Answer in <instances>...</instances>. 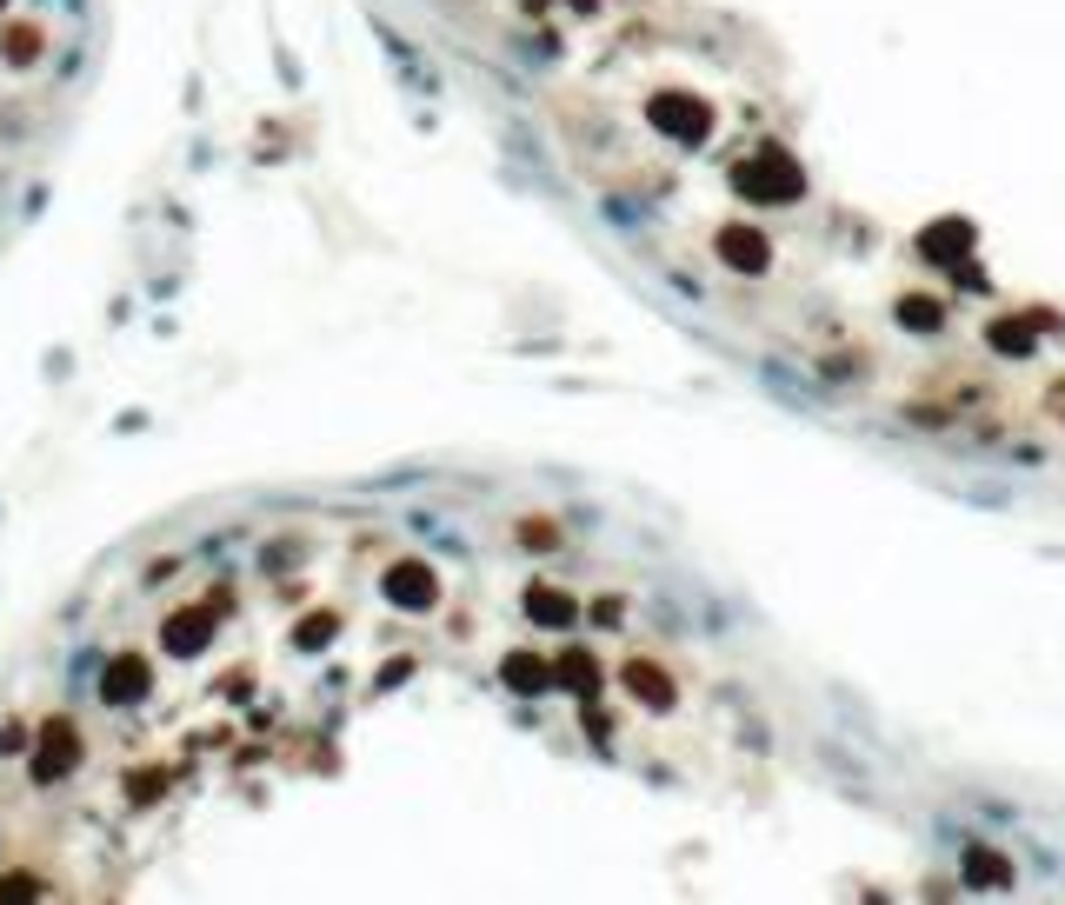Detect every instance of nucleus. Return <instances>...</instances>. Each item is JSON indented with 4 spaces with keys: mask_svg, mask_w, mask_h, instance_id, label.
I'll return each instance as SVG.
<instances>
[{
    "mask_svg": "<svg viewBox=\"0 0 1065 905\" xmlns=\"http://www.w3.org/2000/svg\"><path fill=\"white\" fill-rule=\"evenodd\" d=\"M740 194L760 200V207H786V200L806 194V174H799V160L786 147H760V160L740 167Z\"/></svg>",
    "mask_w": 1065,
    "mask_h": 905,
    "instance_id": "f257e3e1",
    "label": "nucleus"
},
{
    "mask_svg": "<svg viewBox=\"0 0 1065 905\" xmlns=\"http://www.w3.org/2000/svg\"><path fill=\"white\" fill-rule=\"evenodd\" d=\"M719 260H726L732 274H760V267H766L760 227H719Z\"/></svg>",
    "mask_w": 1065,
    "mask_h": 905,
    "instance_id": "f03ea898",
    "label": "nucleus"
},
{
    "mask_svg": "<svg viewBox=\"0 0 1065 905\" xmlns=\"http://www.w3.org/2000/svg\"><path fill=\"white\" fill-rule=\"evenodd\" d=\"M919 254L939 260V267H952L959 254H972V220H946V227H933V233L919 240Z\"/></svg>",
    "mask_w": 1065,
    "mask_h": 905,
    "instance_id": "7ed1b4c3",
    "label": "nucleus"
},
{
    "mask_svg": "<svg viewBox=\"0 0 1065 905\" xmlns=\"http://www.w3.org/2000/svg\"><path fill=\"white\" fill-rule=\"evenodd\" d=\"M652 107H660L652 120H660V127H667L673 140H693V134H706V120H699V101H686V94H660Z\"/></svg>",
    "mask_w": 1065,
    "mask_h": 905,
    "instance_id": "20e7f679",
    "label": "nucleus"
},
{
    "mask_svg": "<svg viewBox=\"0 0 1065 905\" xmlns=\"http://www.w3.org/2000/svg\"><path fill=\"white\" fill-rule=\"evenodd\" d=\"M559 680L593 693V686H600V660H593V652H566V660H559Z\"/></svg>",
    "mask_w": 1065,
    "mask_h": 905,
    "instance_id": "39448f33",
    "label": "nucleus"
},
{
    "mask_svg": "<svg viewBox=\"0 0 1065 905\" xmlns=\"http://www.w3.org/2000/svg\"><path fill=\"white\" fill-rule=\"evenodd\" d=\"M553 673H546V660H533V652H520V660H507V686H520V693H533V686H546Z\"/></svg>",
    "mask_w": 1065,
    "mask_h": 905,
    "instance_id": "423d86ee",
    "label": "nucleus"
},
{
    "mask_svg": "<svg viewBox=\"0 0 1065 905\" xmlns=\"http://www.w3.org/2000/svg\"><path fill=\"white\" fill-rule=\"evenodd\" d=\"M626 680H633V693H639V699H652V706H667V699H673V686H667V673H652L646 660H639V666H633Z\"/></svg>",
    "mask_w": 1065,
    "mask_h": 905,
    "instance_id": "0eeeda50",
    "label": "nucleus"
},
{
    "mask_svg": "<svg viewBox=\"0 0 1065 905\" xmlns=\"http://www.w3.org/2000/svg\"><path fill=\"white\" fill-rule=\"evenodd\" d=\"M533 619H546V626H566V619H572V600H559V593L533 587Z\"/></svg>",
    "mask_w": 1065,
    "mask_h": 905,
    "instance_id": "6e6552de",
    "label": "nucleus"
},
{
    "mask_svg": "<svg viewBox=\"0 0 1065 905\" xmlns=\"http://www.w3.org/2000/svg\"><path fill=\"white\" fill-rule=\"evenodd\" d=\"M993 347H999V353H1019V347H1032V334H1019V320H999Z\"/></svg>",
    "mask_w": 1065,
    "mask_h": 905,
    "instance_id": "1a4fd4ad",
    "label": "nucleus"
},
{
    "mask_svg": "<svg viewBox=\"0 0 1065 905\" xmlns=\"http://www.w3.org/2000/svg\"><path fill=\"white\" fill-rule=\"evenodd\" d=\"M899 313H906L913 326H939V306H933V300H906V306H899Z\"/></svg>",
    "mask_w": 1065,
    "mask_h": 905,
    "instance_id": "9d476101",
    "label": "nucleus"
},
{
    "mask_svg": "<svg viewBox=\"0 0 1065 905\" xmlns=\"http://www.w3.org/2000/svg\"><path fill=\"white\" fill-rule=\"evenodd\" d=\"M965 866H979V879H993V885H999V879H1006V866H999V852H972V859H965Z\"/></svg>",
    "mask_w": 1065,
    "mask_h": 905,
    "instance_id": "9b49d317",
    "label": "nucleus"
}]
</instances>
